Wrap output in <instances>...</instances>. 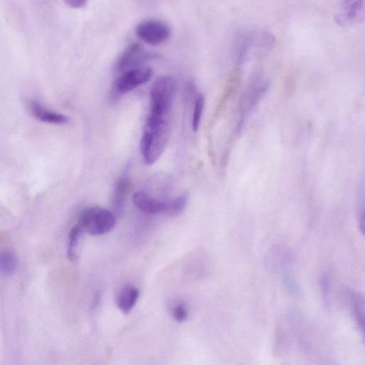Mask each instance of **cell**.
Instances as JSON below:
<instances>
[{
	"instance_id": "1",
	"label": "cell",
	"mask_w": 365,
	"mask_h": 365,
	"mask_svg": "<svg viewBox=\"0 0 365 365\" xmlns=\"http://www.w3.org/2000/svg\"><path fill=\"white\" fill-rule=\"evenodd\" d=\"M175 90L157 84L150 91V110L140 139V152L145 164L155 163L165 150L171 133Z\"/></svg>"
},
{
	"instance_id": "2",
	"label": "cell",
	"mask_w": 365,
	"mask_h": 365,
	"mask_svg": "<svg viewBox=\"0 0 365 365\" xmlns=\"http://www.w3.org/2000/svg\"><path fill=\"white\" fill-rule=\"evenodd\" d=\"M116 222V216L110 210L90 207L81 212L78 224L91 235H101L110 231Z\"/></svg>"
},
{
	"instance_id": "3",
	"label": "cell",
	"mask_w": 365,
	"mask_h": 365,
	"mask_svg": "<svg viewBox=\"0 0 365 365\" xmlns=\"http://www.w3.org/2000/svg\"><path fill=\"white\" fill-rule=\"evenodd\" d=\"M153 71L149 67H134L121 73L114 81L115 94L128 93L147 83L153 77Z\"/></svg>"
},
{
	"instance_id": "4",
	"label": "cell",
	"mask_w": 365,
	"mask_h": 365,
	"mask_svg": "<svg viewBox=\"0 0 365 365\" xmlns=\"http://www.w3.org/2000/svg\"><path fill=\"white\" fill-rule=\"evenodd\" d=\"M136 36L147 44L156 46L167 41L170 29L162 21L149 19L140 22L135 29Z\"/></svg>"
},
{
	"instance_id": "5",
	"label": "cell",
	"mask_w": 365,
	"mask_h": 365,
	"mask_svg": "<svg viewBox=\"0 0 365 365\" xmlns=\"http://www.w3.org/2000/svg\"><path fill=\"white\" fill-rule=\"evenodd\" d=\"M130 165H127L123 175L116 181L112 195V212L116 217L121 215L124 210L125 197L128 191Z\"/></svg>"
},
{
	"instance_id": "6",
	"label": "cell",
	"mask_w": 365,
	"mask_h": 365,
	"mask_svg": "<svg viewBox=\"0 0 365 365\" xmlns=\"http://www.w3.org/2000/svg\"><path fill=\"white\" fill-rule=\"evenodd\" d=\"M29 110L35 118L43 123L64 125L69 121L68 116L48 109L36 101H32L29 103Z\"/></svg>"
},
{
	"instance_id": "7",
	"label": "cell",
	"mask_w": 365,
	"mask_h": 365,
	"mask_svg": "<svg viewBox=\"0 0 365 365\" xmlns=\"http://www.w3.org/2000/svg\"><path fill=\"white\" fill-rule=\"evenodd\" d=\"M148 57L149 55L143 51L138 43H133L128 45L118 58L115 66L116 70L124 72Z\"/></svg>"
},
{
	"instance_id": "8",
	"label": "cell",
	"mask_w": 365,
	"mask_h": 365,
	"mask_svg": "<svg viewBox=\"0 0 365 365\" xmlns=\"http://www.w3.org/2000/svg\"><path fill=\"white\" fill-rule=\"evenodd\" d=\"M133 202L136 208L143 213L157 215L163 213L165 201L158 200L144 192H136L133 196Z\"/></svg>"
},
{
	"instance_id": "9",
	"label": "cell",
	"mask_w": 365,
	"mask_h": 365,
	"mask_svg": "<svg viewBox=\"0 0 365 365\" xmlns=\"http://www.w3.org/2000/svg\"><path fill=\"white\" fill-rule=\"evenodd\" d=\"M140 292L138 288L132 284L123 286L115 296V304L124 314H128L135 305Z\"/></svg>"
},
{
	"instance_id": "10",
	"label": "cell",
	"mask_w": 365,
	"mask_h": 365,
	"mask_svg": "<svg viewBox=\"0 0 365 365\" xmlns=\"http://www.w3.org/2000/svg\"><path fill=\"white\" fill-rule=\"evenodd\" d=\"M83 232L82 228L78 223L73 225L70 230L66 255L68 259L71 262L78 259V243Z\"/></svg>"
},
{
	"instance_id": "11",
	"label": "cell",
	"mask_w": 365,
	"mask_h": 365,
	"mask_svg": "<svg viewBox=\"0 0 365 365\" xmlns=\"http://www.w3.org/2000/svg\"><path fill=\"white\" fill-rule=\"evenodd\" d=\"M352 308L356 323L365 336V304L364 299L356 294H351Z\"/></svg>"
},
{
	"instance_id": "12",
	"label": "cell",
	"mask_w": 365,
	"mask_h": 365,
	"mask_svg": "<svg viewBox=\"0 0 365 365\" xmlns=\"http://www.w3.org/2000/svg\"><path fill=\"white\" fill-rule=\"evenodd\" d=\"M187 195H179L173 199L165 201L164 214L170 217H175L183 212L187 204Z\"/></svg>"
},
{
	"instance_id": "13",
	"label": "cell",
	"mask_w": 365,
	"mask_h": 365,
	"mask_svg": "<svg viewBox=\"0 0 365 365\" xmlns=\"http://www.w3.org/2000/svg\"><path fill=\"white\" fill-rule=\"evenodd\" d=\"M17 267V257L11 250H4L0 255V269L5 275H12Z\"/></svg>"
},
{
	"instance_id": "14",
	"label": "cell",
	"mask_w": 365,
	"mask_h": 365,
	"mask_svg": "<svg viewBox=\"0 0 365 365\" xmlns=\"http://www.w3.org/2000/svg\"><path fill=\"white\" fill-rule=\"evenodd\" d=\"M204 107L205 98L202 94H199L195 100L194 109L191 123L192 130L195 133L197 132L199 129Z\"/></svg>"
},
{
	"instance_id": "15",
	"label": "cell",
	"mask_w": 365,
	"mask_h": 365,
	"mask_svg": "<svg viewBox=\"0 0 365 365\" xmlns=\"http://www.w3.org/2000/svg\"><path fill=\"white\" fill-rule=\"evenodd\" d=\"M171 314L175 320L181 322L187 319L188 309L184 303L179 302L172 307Z\"/></svg>"
},
{
	"instance_id": "16",
	"label": "cell",
	"mask_w": 365,
	"mask_h": 365,
	"mask_svg": "<svg viewBox=\"0 0 365 365\" xmlns=\"http://www.w3.org/2000/svg\"><path fill=\"white\" fill-rule=\"evenodd\" d=\"M359 226L361 232L365 235V202L359 212Z\"/></svg>"
},
{
	"instance_id": "17",
	"label": "cell",
	"mask_w": 365,
	"mask_h": 365,
	"mask_svg": "<svg viewBox=\"0 0 365 365\" xmlns=\"http://www.w3.org/2000/svg\"><path fill=\"white\" fill-rule=\"evenodd\" d=\"M66 4L68 5V6L73 8V9H79L83 7L86 4V1H66Z\"/></svg>"
}]
</instances>
